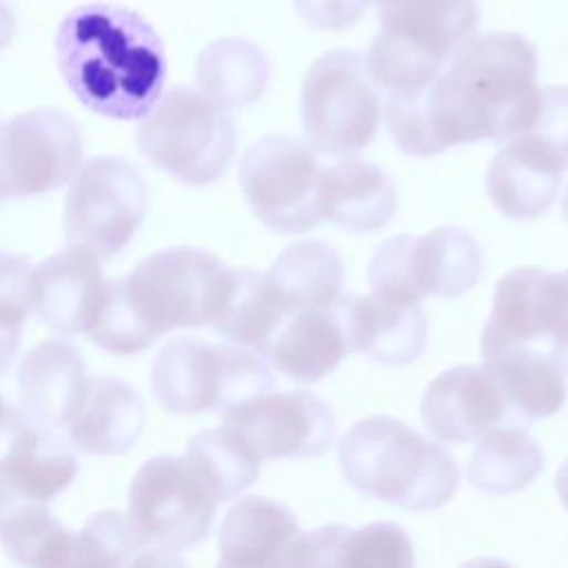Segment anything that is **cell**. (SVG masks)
<instances>
[{"label":"cell","instance_id":"cell-25","mask_svg":"<svg viewBox=\"0 0 568 568\" xmlns=\"http://www.w3.org/2000/svg\"><path fill=\"white\" fill-rule=\"evenodd\" d=\"M395 209V184L377 164L344 158L324 166L320 182L322 220L355 233H371L386 226Z\"/></svg>","mask_w":568,"mask_h":568},{"label":"cell","instance_id":"cell-26","mask_svg":"<svg viewBox=\"0 0 568 568\" xmlns=\"http://www.w3.org/2000/svg\"><path fill=\"white\" fill-rule=\"evenodd\" d=\"M286 315V306L266 273L229 268L209 326L231 344L264 357Z\"/></svg>","mask_w":568,"mask_h":568},{"label":"cell","instance_id":"cell-35","mask_svg":"<svg viewBox=\"0 0 568 568\" xmlns=\"http://www.w3.org/2000/svg\"><path fill=\"white\" fill-rule=\"evenodd\" d=\"M566 280H568V268H566ZM548 357L564 375H568V295H566L561 315L557 320V326L548 337Z\"/></svg>","mask_w":568,"mask_h":568},{"label":"cell","instance_id":"cell-37","mask_svg":"<svg viewBox=\"0 0 568 568\" xmlns=\"http://www.w3.org/2000/svg\"><path fill=\"white\" fill-rule=\"evenodd\" d=\"M16 33V16L13 11L0 2V51L11 42Z\"/></svg>","mask_w":568,"mask_h":568},{"label":"cell","instance_id":"cell-13","mask_svg":"<svg viewBox=\"0 0 568 568\" xmlns=\"http://www.w3.org/2000/svg\"><path fill=\"white\" fill-rule=\"evenodd\" d=\"M80 162V129L60 109H29L0 126L2 197H31L53 191L75 175Z\"/></svg>","mask_w":568,"mask_h":568},{"label":"cell","instance_id":"cell-6","mask_svg":"<svg viewBox=\"0 0 568 568\" xmlns=\"http://www.w3.org/2000/svg\"><path fill=\"white\" fill-rule=\"evenodd\" d=\"M275 377L264 359L235 344H209L197 337H175L153 362L155 399L178 415L217 413L271 393Z\"/></svg>","mask_w":568,"mask_h":568},{"label":"cell","instance_id":"cell-12","mask_svg":"<svg viewBox=\"0 0 568 568\" xmlns=\"http://www.w3.org/2000/svg\"><path fill=\"white\" fill-rule=\"evenodd\" d=\"M317 153L295 138L264 135L240 160V186L251 211L277 233H306L322 222Z\"/></svg>","mask_w":568,"mask_h":568},{"label":"cell","instance_id":"cell-41","mask_svg":"<svg viewBox=\"0 0 568 568\" xmlns=\"http://www.w3.org/2000/svg\"><path fill=\"white\" fill-rule=\"evenodd\" d=\"M11 413H13V406L2 397L0 393V446H2V439H4V433H7V426H9V419H11Z\"/></svg>","mask_w":568,"mask_h":568},{"label":"cell","instance_id":"cell-14","mask_svg":"<svg viewBox=\"0 0 568 568\" xmlns=\"http://www.w3.org/2000/svg\"><path fill=\"white\" fill-rule=\"evenodd\" d=\"M220 417L260 459L317 457L337 430L331 406L311 390L264 393Z\"/></svg>","mask_w":568,"mask_h":568},{"label":"cell","instance_id":"cell-5","mask_svg":"<svg viewBox=\"0 0 568 568\" xmlns=\"http://www.w3.org/2000/svg\"><path fill=\"white\" fill-rule=\"evenodd\" d=\"M377 7L379 33L366 67L386 93L428 87L479 27L477 0H382Z\"/></svg>","mask_w":568,"mask_h":568},{"label":"cell","instance_id":"cell-31","mask_svg":"<svg viewBox=\"0 0 568 568\" xmlns=\"http://www.w3.org/2000/svg\"><path fill=\"white\" fill-rule=\"evenodd\" d=\"M544 468V450L526 428L501 426L486 433L468 462V484L486 495H513Z\"/></svg>","mask_w":568,"mask_h":568},{"label":"cell","instance_id":"cell-18","mask_svg":"<svg viewBox=\"0 0 568 568\" xmlns=\"http://www.w3.org/2000/svg\"><path fill=\"white\" fill-rule=\"evenodd\" d=\"M566 155L535 131L515 135L488 164L486 191L510 220H535L555 202Z\"/></svg>","mask_w":568,"mask_h":568},{"label":"cell","instance_id":"cell-3","mask_svg":"<svg viewBox=\"0 0 568 568\" xmlns=\"http://www.w3.org/2000/svg\"><path fill=\"white\" fill-rule=\"evenodd\" d=\"M226 271L213 253L193 246L151 253L126 277L106 280L84 335L104 351L133 355L175 328L209 326Z\"/></svg>","mask_w":568,"mask_h":568},{"label":"cell","instance_id":"cell-28","mask_svg":"<svg viewBox=\"0 0 568 568\" xmlns=\"http://www.w3.org/2000/svg\"><path fill=\"white\" fill-rule=\"evenodd\" d=\"M484 366L499 386L510 424L517 428L559 413L566 402V375L539 348H508L484 359Z\"/></svg>","mask_w":568,"mask_h":568},{"label":"cell","instance_id":"cell-29","mask_svg":"<svg viewBox=\"0 0 568 568\" xmlns=\"http://www.w3.org/2000/svg\"><path fill=\"white\" fill-rule=\"evenodd\" d=\"M266 275L288 315L295 311L326 308L344 295V264L335 248L317 240L288 244Z\"/></svg>","mask_w":568,"mask_h":568},{"label":"cell","instance_id":"cell-39","mask_svg":"<svg viewBox=\"0 0 568 568\" xmlns=\"http://www.w3.org/2000/svg\"><path fill=\"white\" fill-rule=\"evenodd\" d=\"M555 490H557V495H559L564 508L568 510V457H566V462H564V464L559 466V470H557Z\"/></svg>","mask_w":568,"mask_h":568},{"label":"cell","instance_id":"cell-38","mask_svg":"<svg viewBox=\"0 0 568 568\" xmlns=\"http://www.w3.org/2000/svg\"><path fill=\"white\" fill-rule=\"evenodd\" d=\"M18 344H20V342L0 337V375H4V373L9 371V366L13 364V357H16V353H18Z\"/></svg>","mask_w":568,"mask_h":568},{"label":"cell","instance_id":"cell-27","mask_svg":"<svg viewBox=\"0 0 568 568\" xmlns=\"http://www.w3.org/2000/svg\"><path fill=\"white\" fill-rule=\"evenodd\" d=\"M142 426V397L122 379L95 375L89 379L84 402L67 424V433L82 453L120 455L138 442Z\"/></svg>","mask_w":568,"mask_h":568},{"label":"cell","instance_id":"cell-24","mask_svg":"<svg viewBox=\"0 0 568 568\" xmlns=\"http://www.w3.org/2000/svg\"><path fill=\"white\" fill-rule=\"evenodd\" d=\"M344 317L353 351L386 366L417 359L426 346L422 304H404L379 295H344Z\"/></svg>","mask_w":568,"mask_h":568},{"label":"cell","instance_id":"cell-36","mask_svg":"<svg viewBox=\"0 0 568 568\" xmlns=\"http://www.w3.org/2000/svg\"><path fill=\"white\" fill-rule=\"evenodd\" d=\"M126 568H189L186 561L166 548H155V546H144Z\"/></svg>","mask_w":568,"mask_h":568},{"label":"cell","instance_id":"cell-15","mask_svg":"<svg viewBox=\"0 0 568 568\" xmlns=\"http://www.w3.org/2000/svg\"><path fill=\"white\" fill-rule=\"evenodd\" d=\"M568 295L566 273H548L539 266L508 271L493 295V308L481 333V357L488 359L508 348H535L550 337Z\"/></svg>","mask_w":568,"mask_h":568},{"label":"cell","instance_id":"cell-17","mask_svg":"<svg viewBox=\"0 0 568 568\" xmlns=\"http://www.w3.org/2000/svg\"><path fill=\"white\" fill-rule=\"evenodd\" d=\"M419 415L433 437L450 444H466L493 428L513 426L508 404L484 364L439 373L422 395Z\"/></svg>","mask_w":568,"mask_h":568},{"label":"cell","instance_id":"cell-19","mask_svg":"<svg viewBox=\"0 0 568 568\" xmlns=\"http://www.w3.org/2000/svg\"><path fill=\"white\" fill-rule=\"evenodd\" d=\"M106 277L100 260L80 246H67L31 273V311L55 333H87L102 302Z\"/></svg>","mask_w":568,"mask_h":568},{"label":"cell","instance_id":"cell-33","mask_svg":"<svg viewBox=\"0 0 568 568\" xmlns=\"http://www.w3.org/2000/svg\"><path fill=\"white\" fill-rule=\"evenodd\" d=\"M144 548L129 515L95 513L80 530H71L67 546L49 568H126Z\"/></svg>","mask_w":568,"mask_h":568},{"label":"cell","instance_id":"cell-8","mask_svg":"<svg viewBox=\"0 0 568 568\" xmlns=\"http://www.w3.org/2000/svg\"><path fill=\"white\" fill-rule=\"evenodd\" d=\"M302 126L313 151L351 158L379 129L382 91L368 73L366 55L335 49L317 58L302 82Z\"/></svg>","mask_w":568,"mask_h":568},{"label":"cell","instance_id":"cell-9","mask_svg":"<svg viewBox=\"0 0 568 568\" xmlns=\"http://www.w3.org/2000/svg\"><path fill=\"white\" fill-rule=\"evenodd\" d=\"M481 275V251L459 226H439L419 237L393 235L382 242L368 264L373 295L422 304L426 295L457 297Z\"/></svg>","mask_w":568,"mask_h":568},{"label":"cell","instance_id":"cell-20","mask_svg":"<svg viewBox=\"0 0 568 568\" xmlns=\"http://www.w3.org/2000/svg\"><path fill=\"white\" fill-rule=\"evenodd\" d=\"M300 535L284 504L262 495L242 497L220 526L215 568H293Z\"/></svg>","mask_w":568,"mask_h":568},{"label":"cell","instance_id":"cell-21","mask_svg":"<svg viewBox=\"0 0 568 568\" xmlns=\"http://www.w3.org/2000/svg\"><path fill=\"white\" fill-rule=\"evenodd\" d=\"M89 379L84 359L73 344L60 337L42 339L18 366L20 408L44 426H67L84 402Z\"/></svg>","mask_w":568,"mask_h":568},{"label":"cell","instance_id":"cell-1","mask_svg":"<svg viewBox=\"0 0 568 568\" xmlns=\"http://www.w3.org/2000/svg\"><path fill=\"white\" fill-rule=\"evenodd\" d=\"M537 109L532 42L490 31L466 42L428 87L388 93L384 122L399 151L428 158L455 144L513 140L530 129Z\"/></svg>","mask_w":568,"mask_h":568},{"label":"cell","instance_id":"cell-34","mask_svg":"<svg viewBox=\"0 0 568 568\" xmlns=\"http://www.w3.org/2000/svg\"><path fill=\"white\" fill-rule=\"evenodd\" d=\"M293 4L315 29H344L362 18L368 0H293Z\"/></svg>","mask_w":568,"mask_h":568},{"label":"cell","instance_id":"cell-2","mask_svg":"<svg viewBox=\"0 0 568 568\" xmlns=\"http://www.w3.org/2000/svg\"><path fill=\"white\" fill-rule=\"evenodd\" d=\"M55 62L71 93L113 120L146 118L162 98L166 55L135 11L91 2L71 9L55 31Z\"/></svg>","mask_w":568,"mask_h":568},{"label":"cell","instance_id":"cell-7","mask_svg":"<svg viewBox=\"0 0 568 568\" xmlns=\"http://www.w3.org/2000/svg\"><path fill=\"white\" fill-rule=\"evenodd\" d=\"M138 149L173 178L204 186L217 182L235 155V122L229 109L202 91L175 87L138 126Z\"/></svg>","mask_w":568,"mask_h":568},{"label":"cell","instance_id":"cell-10","mask_svg":"<svg viewBox=\"0 0 568 568\" xmlns=\"http://www.w3.org/2000/svg\"><path fill=\"white\" fill-rule=\"evenodd\" d=\"M146 215V186L124 158L98 155L80 164L64 195V235L98 260L115 257Z\"/></svg>","mask_w":568,"mask_h":568},{"label":"cell","instance_id":"cell-43","mask_svg":"<svg viewBox=\"0 0 568 568\" xmlns=\"http://www.w3.org/2000/svg\"><path fill=\"white\" fill-rule=\"evenodd\" d=\"M0 200H2V195H0Z\"/></svg>","mask_w":568,"mask_h":568},{"label":"cell","instance_id":"cell-30","mask_svg":"<svg viewBox=\"0 0 568 568\" xmlns=\"http://www.w3.org/2000/svg\"><path fill=\"white\" fill-rule=\"evenodd\" d=\"M197 91L224 109L255 102L268 80V60L260 47L240 38H222L204 47L195 64Z\"/></svg>","mask_w":568,"mask_h":568},{"label":"cell","instance_id":"cell-42","mask_svg":"<svg viewBox=\"0 0 568 568\" xmlns=\"http://www.w3.org/2000/svg\"><path fill=\"white\" fill-rule=\"evenodd\" d=\"M564 220L568 222V191H566V195H564Z\"/></svg>","mask_w":568,"mask_h":568},{"label":"cell","instance_id":"cell-40","mask_svg":"<svg viewBox=\"0 0 568 568\" xmlns=\"http://www.w3.org/2000/svg\"><path fill=\"white\" fill-rule=\"evenodd\" d=\"M459 568H515V566L499 557H475V559L462 564Z\"/></svg>","mask_w":568,"mask_h":568},{"label":"cell","instance_id":"cell-32","mask_svg":"<svg viewBox=\"0 0 568 568\" xmlns=\"http://www.w3.org/2000/svg\"><path fill=\"white\" fill-rule=\"evenodd\" d=\"M184 457L220 501L235 499L260 477L262 459L229 426L209 428L191 437Z\"/></svg>","mask_w":568,"mask_h":568},{"label":"cell","instance_id":"cell-11","mask_svg":"<svg viewBox=\"0 0 568 568\" xmlns=\"http://www.w3.org/2000/svg\"><path fill=\"white\" fill-rule=\"evenodd\" d=\"M217 499L186 457L155 455L129 488V519L144 546L186 550L204 541L215 521Z\"/></svg>","mask_w":568,"mask_h":568},{"label":"cell","instance_id":"cell-4","mask_svg":"<svg viewBox=\"0 0 568 568\" xmlns=\"http://www.w3.org/2000/svg\"><path fill=\"white\" fill-rule=\"evenodd\" d=\"M344 479L368 497L406 510H435L459 488L450 453L388 415L353 424L337 444Z\"/></svg>","mask_w":568,"mask_h":568},{"label":"cell","instance_id":"cell-23","mask_svg":"<svg viewBox=\"0 0 568 568\" xmlns=\"http://www.w3.org/2000/svg\"><path fill=\"white\" fill-rule=\"evenodd\" d=\"M293 568H415V550L393 521L362 528L328 524L300 535Z\"/></svg>","mask_w":568,"mask_h":568},{"label":"cell","instance_id":"cell-22","mask_svg":"<svg viewBox=\"0 0 568 568\" xmlns=\"http://www.w3.org/2000/svg\"><path fill=\"white\" fill-rule=\"evenodd\" d=\"M351 351L342 295L326 308L295 311L286 315L273 335L264 359L286 377L313 384L333 373Z\"/></svg>","mask_w":568,"mask_h":568},{"label":"cell","instance_id":"cell-16","mask_svg":"<svg viewBox=\"0 0 568 568\" xmlns=\"http://www.w3.org/2000/svg\"><path fill=\"white\" fill-rule=\"evenodd\" d=\"M75 475L78 457L69 437L13 406L0 446V495L49 506Z\"/></svg>","mask_w":568,"mask_h":568}]
</instances>
